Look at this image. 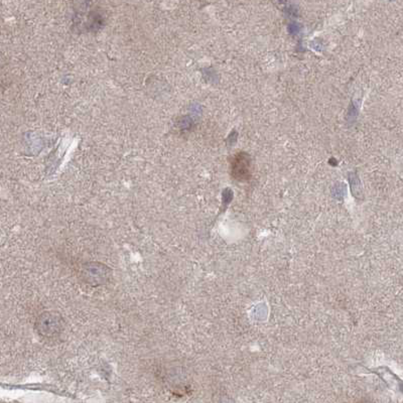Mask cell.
Here are the masks:
<instances>
[{
	"label": "cell",
	"mask_w": 403,
	"mask_h": 403,
	"mask_svg": "<svg viewBox=\"0 0 403 403\" xmlns=\"http://www.w3.org/2000/svg\"><path fill=\"white\" fill-rule=\"evenodd\" d=\"M250 160L246 154H238L232 162V173L237 180H247L250 173Z\"/></svg>",
	"instance_id": "3"
},
{
	"label": "cell",
	"mask_w": 403,
	"mask_h": 403,
	"mask_svg": "<svg viewBox=\"0 0 403 403\" xmlns=\"http://www.w3.org/2000/svg\"><path fill=\"white\" fill-rule=\"evenodd\" d=\"M79 277L88 285H103L111 277L112 270L100 262H87L81 265Z\"/></svg>",
	"instance_id": "2"
},
{
	"label": "cell",
	"mask_w": 403,
	"mask_h": 403,
	"mask_svg": "<svg viewBox=\"0 0 403 403\" xmlns=\"http://www.w3.org/2000/svg\"><path fill=\"white\" fill-rule=\"evenodd\" d=\"M355 403H372L370 402H366V400H362V402H355Z\"/></svg>",
	"instance_id": "4"
},
{
	"label": "cell",
	"mask_w": 403,
	"mask_h": 403,
	"mask_svg": "<svg viewBox=\"0 0 403 403\" xmlns=\"http://www.w3.org/2000/svg\"><path fill=\"white\" fill-rule=\"evenodd\" d=\"M37 334L46 339H57L65 330V320L57 312H45L35 324Z\"/></svg>",
	"instance_id": "1"
}]
</instances>
